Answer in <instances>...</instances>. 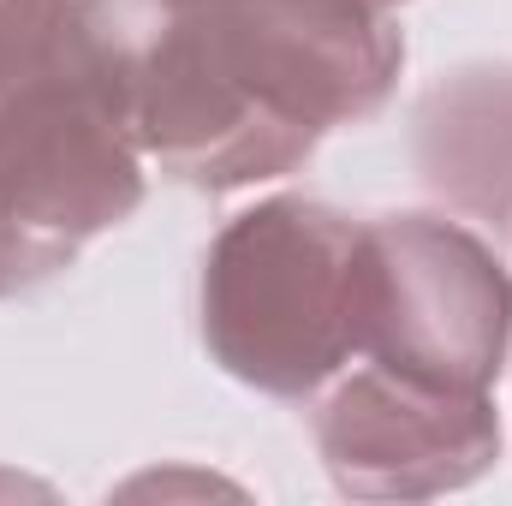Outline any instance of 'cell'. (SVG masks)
I'll return each mask as SVG.
<instances>
[{
    "label": "cell",
    "instance_id": "obj_1",
    "mask_svg": "<svg viewBox=\"0 0 512 506\" xmlns=\"http://www.w3.org/2000/svg\"><path fill=\"white\" fill-rule=\"evenodd\" d=\"M72 48L120 108L143 161L191 191H251L316 155L239 78L221 0H78Z\"/></svg>",
    "mask_w": 512,
    "mask_h": 506
},
{
    "label": "cell",
    "instance_id": "obj_2",
    "mask_svg": "<svg viewBox=\"0 0 512 506\" xmlns=\"http://www.w3.org/2000/svg\"><path fill=\"white\" fill-rule=\"evenodd\" d=\"M209 358L251 393L316 399L364 358V221L316 197L239 209L203 256Z\"/></svg>",
    "mask_w": 512,
    "mask_h": 506
},
{
    "label": "cell",
    "instance_id": "obj_3",
    "mask_svg": "<svg viewBox=\"0 0 512 506\" xmlns=\"http://www.w3.org/2000/svg\"><path fill=\"white\" fill-rule=\"evenodd\" d=\"M149 191V161L120 108L78 60L72 30L60 60L0 96V256L6 292H36L66 274L84 245L126 227Z\"/></svg>",
    "mask_w": 512,
    "mask_h": 506
},
{
    "label": "cell",
    "instance_id": "obj_4",
    "mask_svg": "<svg viewBox=\"0 0 512 506\" xmlns=\"http://www.w3.org/2000/svg\"><path fill=\"white\" fill-rule=\"evenodd\" d=\"M512 346L501 251L447 215L364 221V358L411 381L495 393Z\"/></svg>",
    "mask_w": 512,
    "mask_h": 506
},
{
    "label": "cell",
    "instance_id": "obj_5",
    "mask_svg": "<svg viewBox=\"0 0 512 506\" xmlns=\"http://www.w3.org/2000/svg\"><path fill=\"white\" fill-rule=\"evenodd\" d=\"M316 453L340 495L429 501L495 471L501 411L495 393L411 381L358 358L316 393Z\"/></svg>",
    "mask_w": 512,
    "mask_h": 506
},
{
    "label": "cell",
    "instance_id": "obj_6",
    "mask_svg": "<svg viewBox=\"0 0 512 506\" xmlns=\"http://www.w3.org/2000/svg\"><path fill=\"white\" fill-rule=\"evenodd\" d=\"M221 30L251 96L310 143L382 114L405 72V36L364 0H221Z\"/></svg>",
    "mask_w": 512,
    "mask_h": 506
},
{
    "label": "cell",
    "instance_id": "obj_7",
    "mask_svg": "<svg viewBox=\"0 0 512 506\" xmlns=\"http://www.w3.org/2000/svg\"><path fill=\"white\" fill-rule=\"evenodd\" d=\"M411 167L465 221L512 233V66L441 72L411 108Z\"/></svg>",
    "mask_w": 512,
    "mask_h": 506
},
{
    "label": "cell",
    "instance_id": "obj_8",
    "mask_svg": "<svg viewBox=\"0 0 512 506\" xmlns=\"http://www.w3.org/2000/svg\"><path fill=\"white\" fill-rule=\"evenodd\" d=\"M78 0H0V96L60 60Z\"/></svg>",
    "mask_w": 512,
    "mask_h": 506
},
{
    "label": "cell",
    "instance_id": "obj_9",
    "mask_svg": "<svg viewBox=\"0 0 512 506\" xmlns=\"http://www.w3.org/2000/svg\"><path fill=\"white\" fill-rule=\"evenodd\" d=\"M364 6H376V12H393V6H405V0H364Z\"/></svg>",
    "mask_w": 512,
    "mask_h": 506
},
{
    "label": "cell",
    "instance_id": "obj_10",
    "mask_svg": "<svg viewBox=\"0 0 512 506\" xmlns=\"http://www.w3.org/2000/svg\"><path fill=\"white\" fill-rule=\"evenodd\" d=\"M0 298H12V292H6V256H0Z\"/></svg>",
    "mask_w": 512,
    "mask_h": 506
}]
</instances>
